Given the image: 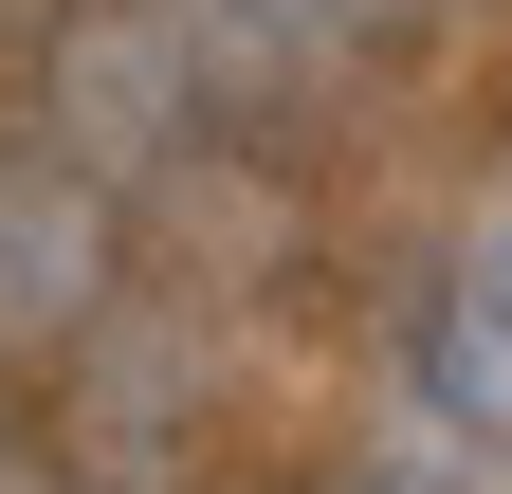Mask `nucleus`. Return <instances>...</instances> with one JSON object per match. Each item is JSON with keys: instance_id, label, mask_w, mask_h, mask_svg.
<instances>
[{"instance_id": "1", "label": "nucleus", "mask_w": 512, "mask_h": 494, "mask_svg": "<svg viewBox=\"0 0 512 494\" xmlns=\"http://www.w3.org/2000/svg\"><path fill=\"white\" fill-rule=\"evenodd\" d=\"M202 37H183V0H74V37H55V92H37V129H55V165H147V147H183L202 129Z\"/></svg>"}, {"instance_id": "2", "label": "nucleus", "mask_w": 512, "mask_h": 494, "mask_svg": "<svg viewBox=\"0 0 512 494\" xmlns=\"http://www.w3.org/2000/svg\"><path fill=\"white\" fill-rule=\"evenodd\" d=\"M421 403L458 421V440H494V458H512V238L439 275V312H421Z\"/></svg>"}, {"instance_id": "3", "label": "nucleus", "mask_w": 512, "mask_h": 494, "mask_svg": "<svg viewBox=\"0 0 512 494\" xmlns=\"http://www.w3.org/2000/svg\"><path fill=\"white\" fill-rule=\"evenodd\" d=\"M384 494H458V476H384Z\"/></svg>"}]
</instances>
